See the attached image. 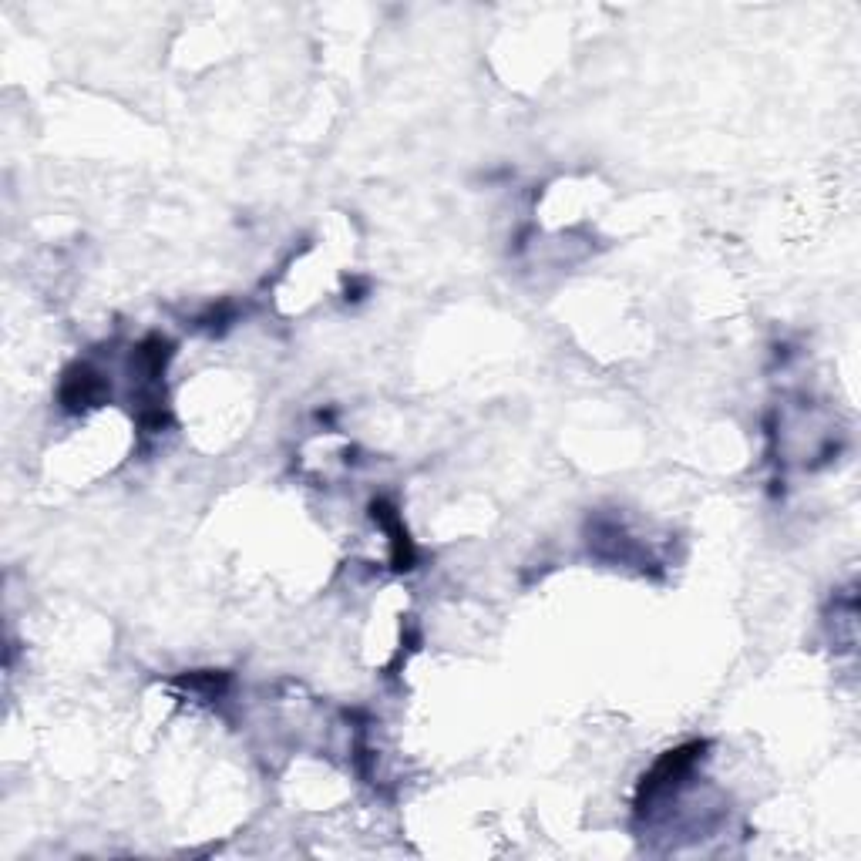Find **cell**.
I'll return each mask as SVG.
<instances>
[{"label": "cell", "mask_w": 861, "mask_h": 861, "mask_svg": "<svg viewBox=\"0 0 861 861\" xmlns=\"http://www.w3.org/2000/svg\"><path fill=\"white\" fill-rule=\"evenodd\" d=\"M703 754V744H687V747H677V751H670L663 757V761H656V767L650 774L643 777L640 784V794H636V808L646 811L656 798H663L670 788H677V784L693 771V764H697V757Z\"/></svg>", "instance_id": "1"}, {"label": "cell", "mask_w": 861, "mask_h": 861, "mask_svg": "<svg viewBox=\"0 0 861 861\" xmlns=\"http://www.w3.org/2000/svg\"><path fill=\"white\" fill-rule=\"evenodd\" d=\"M374 518L384 525L387 532H391V542H394V569H411L414 549H411V539H407L401 518L394 515V508L384 505V502H374Z\"/></svg>", "instance_id": "2"}, {"label": "cell", "mask_w": 861, "mask_h": 861, "mask_svg": "<svg viewBox=\"0 0 861 861\" xmlns=\"http://www.w3.org/2000/svg\"><path fill=\"white\" fill-rule=\"evenodd\" d=\"M98 394H101V381L91 374V370H78V374H71L68 381H64V391H61L64 407H68V411L88 407Z\"/></svg>", "instance_id": "3"}]
</instances>
